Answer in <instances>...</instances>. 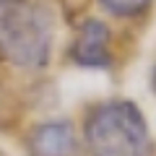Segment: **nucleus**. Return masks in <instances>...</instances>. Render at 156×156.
Instances as JSON below:
<instances>
[{"label":"nucleus","mask_w":156,"mask_h":156,"mask_svg":"<svg viewBox=\"0 0 156 156\" xmlns=\"http://www.w3.org/2000/svg\"><path fill=\"white\" fill-rule=\"evenodd\" d=\"M96 3L109 16H117V18H135L143 11H148L151 5V0H96Z\"/></svg>","instance_id":"obj_5"},{"label":"nucleus","mask_w":156,"mask_h":156,"mask_svg":"<svg viewBox=\"0 0 156 156\" xmlns=\"http://www.w3.org/2000/svg\"><path fill=\"white\" fill-rule=\"evenodd\" d=\"M55 44V21L44 0H0V57L21 70H42Z\"/></svg>","instance_id":"obj_1"},{"label":"nucleus","mask_w":156,"mask_h":156,"mask_svg":"<svg viewBox=\"0 0 156 156\" xmlns=\"http://www.w3.org/2000/svg\"><path fill=\"white\" fill-rule=\"evenodd\" d=\"M83 143L91 156H151V130L143 112L128 99L101 101L83 122Z\"/></svg>","instance_id":"obj_2"},{"label":"nucleus","mask_w":156,"mask_h":156,"mask_svg":"<svg viewBox=\"0 0 156 156\" xmlns=\"http://www.w3.org/2000/svg\"><path fill=\"white\" fill-rule=\"evenodd\" d=\"M78 138L68 120H50L31 130L29 156H76Z\"/></svg>","instance_id":"obj_4"},{"label":"nucleus","mask_w":156,"mask_h":156,"mask_svg":"<svg viewBox=\"0 0 156 156\" xmlns=\"http://www.w3.org/2000/svg\"><path fill=\"white\" fill-rule=\"evenodd\" d=\"M154 91H156V70H154Z\"/></svg>","instance_id":"obj_6"},{"label":"nucleus","mask_w":156,"mask_h":156,"mask_svg":"<svg viewBox=\"0 0 156 156\" xmlns=\"http://www.w3.org/2000/svg\"><path fill=\"white\" fill-rule=\"evenodd\" d=\"M70 60L81 68H109V29L99 18H83L70 44Z\"/></svg>","instance_id":"obj_3"}]
</instances>
